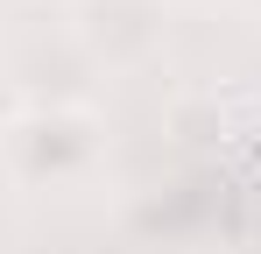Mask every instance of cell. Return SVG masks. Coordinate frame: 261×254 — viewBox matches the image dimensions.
<instances>
[{"instance_id": "3", "label": "cell", "mask_w": 261, "mask_h": 254, "mask_svg": "<svg viewBox=\"0 0 261 254\" xmlns=\"http://www.w3.org/2000/svg\"><path fill=\"white\" fill-rule=\"evenodd\" d=\"M198 7H212V14H261V0H198Z\"/></svg>"}, {"instance_id": "1", "label": "cell", "mask_w": 261, "mask_h": 254, "mask_svg": "<svg viewBox=\"0 0 261 254\" xmlns=\"http://www.w3.org/2000/svg\"><path fill=\"white\" fill-rule=\"evenodd\" d=\"M113 127L85 99H21L0 113V184L21 198H71L106 176Z\"/></svg>"}, {"instance_id": "2", "label": "cell", "mask_w": 261, "mask_h": 254, "mask_svg": "<svg viewBox=\"0 0 261 254\" xmlns=\"http://www.w3.org/2000/svg\"><path fill=\"white\" fill-rule=\"evenodd\" d=\"M163 0H78V42L92 64L134 71L163 49Z\"/></svg>"}]
</instances>
